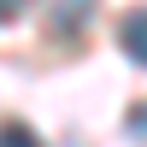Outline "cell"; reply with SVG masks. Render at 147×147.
Returning <instances> with one entry per match:
<instances>
[{
    "label": "cell",
    "mask_w": 147,
    "mask_h": 147,
    "mask_svg": "<svg viewBox=\"0 0 147 147\" xmlns=\"http://www.w3.org/2000/svg\"><path fill=\"white\" fill-rule=\"evenodd\" d=\"M118 41H124V53L136 59V65H147V12H129V18L118 24Z\"/></svg>",
    "instance_id": "obj_1"
},
{
    "label": "cell",
    "mask_w": 147,
    "mask_h": 147,
    "mask_svg": "<svg viewBox=\"0 0 147 147\" xmlns=\"http://www.w3.org/2000/svg\"><path fill=\"white\" fill-rule=\"evenodd\" d=\"M88 24V0H59L53 6V35H77Z\"/></svg>",
    "instance_id": "obj_2"
},
{
    "label": "cell",
    "mask_w": 147,
    "mask_h": 147,
    "mask_svg": "<svg viewBox=\"0 0 147 147\" xmlns=\"http://www.w3.org/2000/svg\"><path fill=\"white\" fill-rule=\"evenodd\" d=\"M0 147H41V141H35L24 124H6V129H0Z\"/></svg>",
    "instance_id": "obj_3"
},
{
    "label": "cell",
    "mask_w": 147,
    "mask_h": 147,
    "mask_svg": "<svg viewBox=\"0 0 147 147\" xmlns=\"http://www.w3.org/2000/svg\"><path fill=\"white\" fill-rule=\"evenodd\" d=\"M129 129H136V136H147V106H136V112H129Z\"/></svg>",
    "instance_id": "obj_4"
},
{
    "label": "cell",
    "mask_w": 147,
    "mask_h": 147,
    "mask_svg": "<svg viewBox=\"0 0 147 147\" xmlns=\"http://www.w3.org/2000/svg\"><path fill=\"white\" fill-rule=\"evenodd\" d=\"M18 12H24V0H0V24H6V18H18Z\"/></svg>",
    "instance_id": "obj_5"
}]
</instances>
